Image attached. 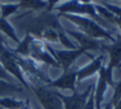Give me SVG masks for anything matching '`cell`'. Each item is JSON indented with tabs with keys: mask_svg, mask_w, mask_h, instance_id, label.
Instances as JSON below:
<instances>
[{
	"mask_svg": "<svg viewBox=\"0 0 121 109\" xmlns=\"http://www.w3.org/2000/svg\"><path fill=\"white\" fill-rule=\"evenodd\" d=\"M0 64L3 65V68L7 70V73L9 74L10 77L16 78L17 81L21 83V84L25 88L30 90V86H28L27 79L25 78L23 71H22V69H21V66H19V64L17 62L16 54L12 53V51H10L9 47H8L7 50L4 51V52L0 54Z\"/></svg>",
	"mask_w": 121,
	"mask_h": 109,
	"instance_id": "5b68a950",
	"label": "cell"
},
{
	"mask_svg": "<svg viewBox=\"0 0 121 109\" xmlns=\"http://www.w3.org/2000/svg\"><path fill=\"white\" fill-rule=\"evenodd\" d=\"M0 109H4V108H1V107H0Z\"/></svg>",
	"mask_w": 121,
	"mask_h": 109,
	"instance_id": "f546056e",
	"label": "cell"
},
{
	"mask_svg": "<svg viewBox=\"0 0 121 109\" xmlns=\"http://www.w3.org/2000/svg\"><path fill=\"white\" fill-rule=\"evenodd\" d=\"M68 36L77 42V47L82 48L84 51H102L103 50V44L100 43V40L94 39L91 36L86 35V34L81 33L79 30H66Z\"/></svg>",
	"mask_w": 121,
	"mask_h": 109,
	"instance_id": "30bf717a",
	"label": "cell"
},
{
	"mask_svg": "<svg viewBox=\"0 0 121 109\" xmlns=\"http://www.w3.org/2000/svg\"><path fill=\"white\" fill-rule=\"evenodd\" d=\"M0 33L4 34V35L7 36V38H9L10 40H13L16 44H18V43L21 42V39L17 35L16 29H14L13 25L8 21V18H1V17H0Z\"/></svg>",
	"mask_w": 121,
	"mask_h": 109,
	"instance_id": "e0dca14e",
	"label": "cell"
},
{
	"mask_svg": "<svg viewBox=\"0 0 121 109\" xmlns=\"http://www.w3.org/2000/svg\"><path fill=\"white\" fill-rule=\"evenodd\" d=\"M121 99V79L119 82H115V86H113V95H112V99H111V103L112 105L116 104L117 101Z\"/></svg>",
	"mask_w": 121,
	"mask_h": 109,
	"instance_id": "44dd1931",
	"label": "cell"
},
{
	"mask_svg": "<svg viewBox=\"0 0 121 109\" xmlns=\"http://www.w3.org/2000/svg\"><path fill=\"white\" fill-rule=\"evenodd\" d=\"M30 91L35 94L43 109H63L58 92H54L47 84H30Z\"/></svg>",
	"mask_w": 121,
	"mask_h": 109,
	"instance_id": "277c9868",
	"label": "cell"
},
{
	"mask_svg": "<svg viewBox=\"0 0 121 109\" xmlns=\"http://www.w3.org/2000/svg\"><path fill=\"white\" fill-rule=\"evenodd\" d=\"M106 65L100 68L98 71V78L97 82L94 83V100H95V109H103V100H104L106 91L108 88V83L106 79V73H104Z\"/></svg>",
	"mask_w": 121,
	"mask_h": 109,
	"instance_id": "8fae6325",
	"label": "cell"
},
{
	"mask_svg": "<svg viewBox=\"0 0 121 109\" xmlns=\"http://www.w3.org/2000/svg\"><path fill=\"white\" fill-rule=\"evenodd\" d=\"M103 50L108 52V64L106 65L109 69L121 68V35L116 38V40L109 45H103Z\"/></svg>",
	"mask_w": 121,
	"mask_h": 109,
	"instance_id": "4fadbf2b",
	"label": "cell"
},
{
	"mask_svg": "<svg viewBox=\"0 0 121 109\" xmlns=\"http://www.w3.org/2000/svg\"><path fill=\"white\" fill-rule=\"evenodd\" d=\"M58 42L63 45V47L67 48V50H77V48H79V47H77V45L70 39V36L67 35V33H66V31H63V33H60L59 35H58Z\"/></svg>",
	"mask_w": 121,
	"mask_h": 109,
	"instance_id": "ffe728a7",
	"label": "cell"
},
{
	"mask_svg": "<svg viewBox=\"0 0 121 109\" xmlns=\"http://www.w3.org/2000/svg\"><path fill=\"white\" fill-rule=\"evenodd\" d=\"M120 4H121V0H120Z\"/></svg>",
	"mask_w": 121,
	"mask_h": 109,
	"instance_id": "4dcf8cb0",
	"label": "cell"
},
{
	"mask_svg": "<svg viewBox=\"0 0 121 109\" xmlns=\"http://www.w3.org/2000/svg\"><path fill=\"white\" fill-rule=\"evenodd\" d=\"M47 30H57L58 33L66 31L59 22V14H56L53 10H40L37 16L27 26V33L34 38L40 39Z\"/></svg>",
	"mask_w": 121,
	"mask_h": 109,
	"instance_id": "6da1fadb",
	"label": "cell"
},
{
	"mask_svg": "<svg viewBox=\"0 0 121 109\" xmlns=\"http://www.w3.org/2000/svg\"><path fill=\"white\" fill-rule=\"evenodd\" d=\"M62 17H65L66 20H68L70 22L75 24L79 27V31L86 34V35L91 36L94 39L98 40H108L111 43H113L116 40L113 35L102 26L98 22H95L94 20L89 18V17H84V16H76V14H62Z\"/></svg>",
	"mask_w": 121,
	"mask_h": 109,
	"instance_id": "7a4b0ae2",
	"label": "cell"
},
{
	"mask_svg": "<svg viewBox=\"0 0 121 109\" xmlns=\"http://www.w3.org/2000/svg\"><path fill=\"white\" fill-rule=\"evenodd\" d=\"M0 107L4 109H32L28 100H19L14 96L1 97L0 99Z\"/></svg>",
	"mask_w": 121,
	"mask_h": 109,
	"instance_id": "9a60e30c",
	"label": "cell"
},
{
	"mask_svg": "<svg viewBox=\"0 0 121 109\" xmlns=\"http://www.w3.org/2000/svg\"><path fill=\"white\" fill-rule=\"evenodd\" d=\"M23 91V87L16 84L13 82H8L5 79L0 78V99L1 97H9L13 96L14 94H18Z\"/></svg>",
	"mask_w": 121,
	"mask_h": 109,
	"instance_id": "2e32d148",
	"label": "cell"
},
{
	"mask_svg": "<svg viewBox=\"0 0 121 109\" xmlns=\"http://www.w3.org/2000/svg\"><path fill=\"white\" fill-rule=\"evenodd\" d=\"M103 65H104V54H99L97 57H93L89 64H86L85 66L80 68L77 70V83L82 82L84 79L97 74Z\"/></svg>",
	"mask_w": 121,
	"mask_h": 109,
	"instance_id": "7c38bea8",
	"label": "cell"
},
{
	"mask_svg": "<svg viewBox=\"0 0 121 109\" xmlns=\"http://www.w3.org/2000/svg\"><path fill=\"white\" fill-rule=\"evenodd\" d=\"M0 3H18V0H0Z\"/></svg>",
	"mask_w": 121,
	"mask_h": 109,
	"instance_id": "f1b7e54d",
	"label": "cell"
},
{
	"mask_svg": "<svg viewBox=\"0 0 121 109\" xmlns=\"http://www.w3.org/2000/svg\"><path fill=\"white\" fill-rule=\"evenodd\" d=\"M19 9H30L40 12L47 8V0H18Z\"/></svg>",
	"mask_w": 121,
	"mask_h": 109,
	"instance_id": "ac0fdd59",
	"label": "cell"
},
{
	"mask_svg": "<svg viewBox=\"0 0 121 109\" xmlns=\"http://www.w3.org/2000/svg\"><path fill=\"white\" fill-rule=\"evenodd\" d=\"M45 44H47V50L52 53V56L58 61L59 66H60V69H62L63 71L70 70V69L72 68L73 62L76 61L81 54H86V53H88L86 51H84L82 48H80V47L77 48V50H65V51H60V50H54V48H52L48 43H45Z\"/></svg>",
	"mask_w": 121,
	"mask_h": 109,
	"instance_id": "8992f818",
	"label": "cell"
},
{
	"mask_svg": "<svg viewBox=\"0 0 121 109\" xmlns=\"http://www.w3.org/2000/svg\"><path fill=\"white\" fill-rule=\"evenodd\" d=\"M62 1V0H47V10H53L54 8L58 5V3Z\"/></svg>",
	"mask_w": 121,
	"mask_h": 109,
	"instance_id": "cb8c5ba5",
	"label": "cell"
},
{
	"mask_svg": "<svg viewBox=\"0 0 121 109\" xmlns=\"http://www.w3.org/2000/svg\"><path fill=\"white\" fill-rule=\"evenodd\" d=\"M84 109H95V100H94V87H93L90 95H89V97H88V101H86Z\"/></svg>",
	"mask_w": 121,
	"mask_h": 109,
	"instance_id": "7402d4cb",
	"label": "cell"
},
{
	"mask_svg": "<svg viewBox=\"0 0 121 109\" xmlns=\"http://www.w3.org/2000/svg\"><path fill=\"white\" fill-rule=\"evenodd\" d=\"M77 1L82 3V4H91V3L94 1V0H77Z\"/></svg>",
	"mask_w": 121,
	"mask_h": 109,
	"instance_id": "4316f807",
	"label": "cell"
},
{
	"mask_svg": "<svg viewBox=\"0 0 121 109\" xmlns=\"http://www.w3.org/2000/svg\"><path fill=\"white\" fill-rule=\"evenodd\" d=\"M19 9L18 3H0V17L1 18H8Z\"/></svg>",
	"mask_w": 121,
	"mask_h": 109,
	"instance_id": "d6986e66",
	"label": "cell"
},
{
	"mask_svg": "<svg viewBox=\"0 0 121 109\" xmlns=\"http://www.w3.org/2000/svg\"><path fill=\"white\" fill-rule=\"evenodd\" d=\"M34 36L31 34H26L25 38L21 39V42L17 44L16 48H10L12 53H14L16 56H19V57H30V52H31V45H32V42H34Z\"/></svg>",
	"mask_w": 121,
	"mask_h": 109,
	"instance_id": "5bb4252c",
	"label": "cell"
},
{
	"mask_svg": "<svg viewBox=\"0 0 121 109\" xmlns=\"http://www.w3.org/2000/svg\"><path fill=\"white\" fill-rule=\"evenodd\" d=\"M49 88H59V90H67V91H76L77 86V70H66L56 79H52L48 83Z\"/></svg>",
	"mask_w": 121,
	"mask_h": 109,
	"instance_id": "9c48e42d",
	"label": "cell"
},
{
	"mask_svg": "<svg viewBox=\"0 0 121 109\" xmlns=\"http://www.w3.org/2000/svg\"><path fill=\"white\" fill-rule=\"evenodd\" d=\"M103 109H113V105H112L111 101H109L107 105H104V107H103Z\"/></svg>",
	"mask_w": 121,
	"mask_h": 109,
	"instance_id": "83f0119b",
	"label": "cell"
},
{
	"mask_svg": "<svg viewBox=\"0 0 121 109\" xmlns=\"http://www.w3.org/2000/svg\"><path fill=\"white\" fill-rule=\"evenodd\" d=\"M113 109H121V99L116 103V104H113Z\"/></svg>",
	"mask_w": 121,
	"mask_h": 109,
	"instance_id": "484cf974",
	"label": "cell"
},
{
	"mask_svg": "<svg viewBox=\"0 0 121 109\" xmlns=\"http://www.w3.org/2000/svg\"><path fill=\"white\" fill-rule=\"evenodd\" d=\"M54 9H57V13L59 16L62 14H76V16H84V17H89V18L94 20L95 22H98L99 25H102L104 29H108L111 25L107 21L102 18V17L98 14L95 5L91 3V4H82V3L77 1V0H68L65 1L62 4L57 5Z\"/></svg>",
	"mask_w": 121,
	"mask_h": 109,
	"instance_id": "3957f363",
	"label": "cell"
},
{
	"mask_svg": "<svg viewBox=\"0 0 121 109\" xmlns=\"http://www.w3.org/2000/svg\"><path fill=\"white\" fill-rule=\"evenodd\" d=\"M30 57L36 61L37 64L41 62V64H45L48 66H53V68H60L58 61L52 56V53L47 50V44L45 42L40 40V39H34L32 45H31V52H30Z\"/></svg>",
	"mask_w": 121,
	"mask_h": 109,
	"instance_id": "52a82bcc",
	"label": "cell"
},
{
	"mask_svg": "<svg viewBox=\"0 0 121 109\" xmlns=\"http://www.w3.org/2000/svg\"><path fill=\"white\" fill-rule=\"evenodd\" d=\"M0 78L5 79V81H8V82H12V78H13V77H10L9 74L7 73V70L3 68L1 64H0Z\"/></svg>",
	"mask_w": 121,
	"mask_h": 109,
	"instance_id": "603a6c76",
	"label": "cell"
},
{
	"mask_svg": "<svg viewBox=\"0 0 121 109\" xmlns=\"http://www.w3.org/2000/svg\"><path fill=\"white\" fill-rule=\"evenodd\" d=\"M93 87H94V83L89 86L84 92H77V91H75L71 95L58 94L60 100H62V103H63V109H84Z\"/></svg>",
	"mask_w": 121,
	"mask_h": 109,
	"instance_id": "ba28073f",
	"label": "cell"
},
{
	"mask_svg": "<svg viewBox=\"0 0 121 109\" xmlns=\"http://www.w3.org/2000/svg\"><path fill=\"white\" fill-rule=\"evenodd\" d=\"M7 48H8V45H7V43H5V40H4V36H3L1 33H0V54L4 52Z\"/></svg>",
	"mask_w": 121,
	"mask_h": 109,
	"instance_id": "d4e9b609",
	"label": "cell"
}]
</instances>
